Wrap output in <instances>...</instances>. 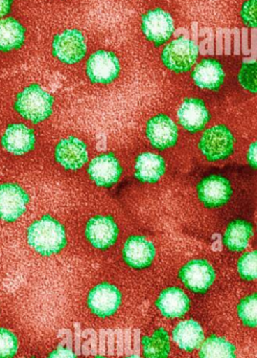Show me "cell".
I'll use <instances>...</instances> for the list:
<instances>
[{
	"mask_svg": "<svg viewBox=\"0 0 257 358\" xmlns=\"http://www.w3.org/2000/svg\"><path fill=\"white\" fill-rule=\"evenodd\" d=\"M27 240L29 245L41 256H54L66 246V231L60 221L50 215H44L29 225Z\"/></svg>",
	"mask_w": 257,
	"mask_h": 358,
	"instance_id": "obj_1",
	"label": "cell"
},
{
	"mask_svg": "<svg viewBox=\"0 0 257 358\" xmlns=\"http://www.w3.org/2000/svg\"><path fill=\"white\" fill-rule=\"evenodd\" d=\"M54 104L52 94L38 84H31L17 94L14 108L23 119L39 124L52 115Z\"/></svg>",
	"mask_w": 257,
	"mask_h": 358,
	"instance_id": "obj_2",
	"label": "cell"
},
{
	"mask_svg": "<svg viewBox=\"0 0 257 358\" xmlns=\"http://www.w3.org/2000/svg\"><path fill=\"white\" fill-rule=\"evenodd\" d=\"M235 136L224 125H216L204 131L199 141L202 155L212 163L224 162L235 152Z\"/></svg>",
	"mask_w": 257,
	"mask_h": 358,
	"instance_id": "obj_3",
	"label": "cell"
},
{
	"mask_svg": "<svg viewBox=\"0 0 257 358\" xmlns=\"http://www.w3.org/2000/svg\"><path fill=\"white\" fill-rule=\"evenodd\" d=\"M200 50L193 40L179 37L172 40L161 52L164 66L176 73L191 71L197 62Z\"/></svg>",
	"mask_w": 257,
	"mask_h": 358,
	"instance_id": "obj_4",
	"label": "cell"
},
{
	"mask_svg": "<svg viewBox=\"0 0 257 358\" xmlns=\"http://www.w3.org/2000/svg\"><path fill=\"white\" fill-rule=\"evenodd\" d=\"M87 52L85 37L79 29H66L57 34L52 40V55L64 64L81 62Z\"/></svg>",
	"mask_w": 257,
	"mask_h": 358,
	"instance_id": "obj_5",
	"label": "cell"
},
{
	"mask_svg": "<svg viewBox=\"0 0 257 358\" xmlns=\"http://www.w3.org/2000/svg\"><path fill=\"white\" fill-rule=\"evenodd\" d=\"M179 279L193 294H206L216 281V273L212 265L203 259L187 262L179 271Z\"/></svg>",
	"mask_w": 257,
	"mask_h": 358,
	"instance_id": "obj_6",
	"label": "cell"
},
{
	"mask_svg": "<svg viewBox=\"0 0 257 358\" xmlns=\"http://www.w3.org/2000/svg\"><path fill=\"white\" fill-rule=\"evenodd\" d=\"M197 194L200 201L206 208H222L233 197V183L225 176L212 174L198 183Z\"/></svg>",
	"mask_w": 257,
	"mask_h": 358,
	"instance_id": "obj_7",
	"label": "cell"
},
{
	"mask_svg": "<svg viewBox=\"0 0 257 358\" xmlns=\"http://www.w3.org/2000/svg\"><path fill=\"white\" fill-rule=\"evenodd\" d=\"M121 64L115 52L100 50L86 63V75L94 84H110L119 78Z\"/></svg>",
	"mask_w": 257,
	"mask_h": 358,
	"instance_id": "obj_8",
	"label": "cell"
},
{
	"mask_svg": "<svg viewBox=\"0 0 257 358\" xmlns=\"http://www.w3.org/2000/svg\"><path fill=\"white\" fill-rule=\"evenodd\" d=\"M119 234V225L112 216L96 215L86 223V239L96 250H107L115 246Z\"/></svg>",
	"mask_w": 257,
	"mask_h": 358,
	"instance_id": "obj_9",
	"label": "cell"
},
{
	"mask_svg": "<svg viewBox=\"0 0 257 358\" xmlns=\"http://www.w3.org/2000/svg\"><path fill=\"white\" fill-rule=\"evenodd\" d=\"M123 296L117 286L101 283L94 286L87 296L88 308L101 319H106L117 313L122 304Z\"/></svg>",
	"mask_w": 257,
	"mask_h": 358,
	"instance_id": "obj_10",
	"label": "cell"
},
{
	"mask_svg": "<svg viewBox=\"0 0 257 358\" xmlns=\"http://www.w3.org/2000/svg\"><path fill=\"white\" fill-rule=\"evenodd\" d=\"M143 35L155 46H161L175 33V22L172 15L162 8H155L145 13L142 17Z\"/></svg>",
	"mask_w": 257,
	"mask_h": 358,
	"instance_id": "obj_11",
	"label": "cell"
},
{
	"mask_svg": "<svg viewBox=\"0 0 257 358\" xmlns=\"http://www.w3.org/2000/svg\"><path fill=\"white\" fill-rule=\"evenodd\" d=\"M29 202V194L20 185L10 182L0 185V220H18L27 210Z\"/></svg>",
	"mask_w": 257,
	"mask_h": 358,
	"instance_id": "obj_12",
	"label": "cell"
},
{
	"mask_svg": "<svg viewBox=\"0 0 257 358\" xmlns=\"http://www.w3.org/2000/svg\"><path fill=\"white\" fill-rule=\"evenodd\" d=\"M123 173V167L113 153H103L94 157L87 168V174L94 185L105 189L117 185Z\"/></svg>",
	"mask_w": 257,
	"mask_h": 358,
	"instance_id": "obj_13",
	"label": "cell"
},
{
	"mask_svg": "<svg viewBox=\"0 0 257 358\" xmlns=\"http://www.w3.org/2000/svg\"><path fill=\"white\" fill-rule=\"evenodd\" d=\"M178 134L176 123L164 113L152 117L145 126V136L157 150L172 148L178 142Z\"/></svg>",
	"mask_w": 257,
	"mask_h": 358,
	"instance_id": "obj_14",
	"label": "cell"
},
{
	"mask_svg": "<svg viewBox=\"0 0 257 358\" xmlns=\"http://www.w3.org/2000/svg\"><path fill=\"white\" fill-rule=\"evenodd\" d=\"M54 159L67 171H78L89 159L87 145L75 136L63 138L54 149Z\"/></svg>",
	"mask_w": 257,
	"mask_h": 358,
	"instance_id": "obj_15",
	"label": "cell"
},
{
	"mask_svg": "<svg viewBox=\"0 0 257 358\" xmlns=\"http://www.w3.org/2000/svg\"><path fill=\"white\" fill-rule=\"evenodd\" d=\"M122 255L128 267L141 271L151 266L156 257V248L143 236H131L125 242Z\"/></svg>",
	"mask_w": 257,
	"mask_h": 358,
	"instance_id": "obj_16",
	"label": "cell"
},
{
	"mask_svg": "<svg viewBox=\"0 0 257 358\" xmlns=\"http://www.w3.org/2000/svg\"><path fill=\"white\" fill-rule=\"evenodd\" d=\"M179 124L189 134L202 131L210 121V113L204 101L197 98H187L179 107Z\"/></svg>",
	"mask_w": 257,
	"mask_h": 358,
	"instance_id": "obj_17",
	"label": "cell"
},
{
	"mask_svg": "<svg viewBox=\"0 0 257 358\" xmlns=\"http://www.w3.org/2000/svg\"><path fill=\"white\" fill-rule=\"evenodd\" d=\"M35 144V132L24 124L8 126L1 138V146L4 150L14 155H24L31 152Z\"/></svg>",
	"mask_w": 257,
	"mask_h": 358,
	"instance_id": "obj_18",
	"label": "cell"
},
{
	"mask_svg": "<svg viewBox=\"0 0 257 358\" xmlns=\"http://www.w3.org/2000/svg\"><path fill=\"white\" fill-rule=\"evenodd\" d=\"M191 299L179 287L164 289L156 301V307L166 319L184 317L191 309Z\"/></svg>",
	"mask_w": 257,
	"mask_h": 358,
	"instance_id": "obj_19",
	"label": "cell"
},
{
	"mask_svg": "<svg viewBox=\"0 0 257 358\" xmlns=\"http://www.w3.org/2000/svg\"><path fill=\"white\" fill-rule=\"evenodd\" d=\"M225 77L224 67L216 59H203L193 71V82L201 90H220Z\"/></svg>",
	"mask_w": 257,
	"mask_h": 358,
	"instance_id": "obj_20",
	"label": "cell"
},
{
	"mask_svg": "<svg viewBox=\"0 0 257 358\" xmlns=\"http://www.w3.org/2000/svg\"><path fill=\"white\" fill-rule=\"evenodd\" d=\"M135 178L143 183H156L166 174V159L161 155L143 152L135 161Z\"/></svg>",
	"mask_w": 257,
	"mask_h": 358,
	"instance_id": "obj_21",
	"label": "cell"
},
{
	"mask_svg": "<svg viewBox=\"0 0 257 358\" xmlns=\"http://www.w3.org/2000/svg\"><path fill=\"white\" fill-rule=\"evenodd\" d=\"M204 338L203 328L195 320L181 322L172 331V340L179 348L186 352H193L200 348Z\"/></svg>",
	"mask_w": 257,
	"mask_h": 358,
	"instance_id": "obj_22",
	"label": "cell"
},
{
	"mask_svg": "<svg viewBox=\"0 0 257 358\" xmlns=\"http://www.w3.org/2000/svg\"><path fill=\"white\" fill-rule=\"evenodd\" d=\"M254 231V224L250 221L235 219L229 223L225 231L223 237L224 245L231 252H242L249 245Z\"/></svg>",
	"mask_w": 257,
	"mask_h": 358,
	"instance_id": "obj_23",
	"label": "cell"
},
{
	"mask_svg": "<svg viewBox=\"0 0 257 358\" xmlns=\"http://www.w3.org/2000/svg\"><path fill=\"white\" fill-rule=\"evenodd\" d=\"M25 27L17 19H0V52L20 50L25 42Z\"/></svg>",
	"mask_w": 257,
	"mask_h": 358,
	"instance_id": "obj_24",
	"label": "cell"
},
{
	"mask_svg": "<svg viewBox=\"0 0 257 358\" xmlns=\"http://www.w3.org/2000/svg\"><path fill=\"white\" fill-rule=\"evenodd\" d=\"M143 355L147 358H168L170 353V336L164 328L142 338Z\"/></svg>",
	"mask_w": 257,
	"mask_h": 358,
	"instance_id": "obj_25",
	"label": "cell"
},
{
	"mask_svg": "<svg viewBox=\"0 0 257 358\" xmlns=\"http://www.w3.org/2000/svg\"><path fill=\"white\" fill-rule=\"evenodd\" d=\"M200 358H237V349L225 338L212 336L202 343Z\"/></svg>",
	"mask_w": 257,
	"mask_h": 358,
	"instance_id": "obj_26",
	"label": "cell"
},
{
	"mask_svg": "<svg viewBox=\"0 0 257 358\" xmlns=\"http://www.w3.org/2000/svg\"><path fill=\"white\" fill-rule=\"evenodd\" d=\"M256 304V294H252L237 305V315L246 327L256 328L257 326Z\"/></svg>",
	"mask_w": 257,
	"mask_h": 358,
	"instance_id": "obj_27",
	"label": "cell"
},
{
	"mask_svg": "<svg viewBox=\"0 0 257 358\" xmlns=\"http://www.w3.org/2000/svg\"><path fill=\"white\" fill-rule=\"evenodd\" d=\"M257 252H246L237 261V273L245 281H254L257 277L256 271Z\"/></svg>",
	"mask_w": 257,
	"mask_h": 358,
	"instance_id": "obj_28",
	"label": "cell"
},
{
	"mask_svg": "<svg viewBox=\"0 0 257 358\" xmlns=\"http://www.w3.org/2000/svg\"><path fill=\"white\" fill-rule=\"evenodd\" d=\"M18 351V338L10 330L0 328V358H13Z\"/></svg>",
	"mask_w": 257,
	"mask_h": 358,
	"instance_id": "obj_29",
	"label": "cell"
},
{
	"mask_svg": "<svg viewBox=\"0 0 257 358\" xmlns=\"http://www.w3.org/2000/svg\"><path fill=\"white\" fill-rule=\"evenodd\" d=\"M257 67L254 61L252 62H245L242 65L241 71L239 73V82L245 90H249L252 94H256L257 92Z\"/></svg>",
	"mask_w": 257,
	"mask_h": 358,
	"instance_id": "obj_30",
	"label": "cell"
},
{
	"mask_svg": "<svg viewBox=\"0 0 257 358\" xmlns=\"http://www.w3.org/2000/svg\"><path fill=\"white\" fill-rule=\"evenodd\" d=\"M257 0H247L242 6L241 18L244 24L256 29L257 25Z\"/></svg>",
	"mask_w": 257,
	"mask_h": 358,
	"instance_id": "obj_31",
	"label": "cell"
},
{
	"mask_svg": "<svg viewBox=\"0 0 257 358\" xmlns=\"http://www.w3.org/2000/svg\"><path fill=\"white\" fill-rule=\"evenodd\" d=\"M47 358H77L73 351L66 347L59 346L56 350L52 351Z\"/></svg>",
	"mask_w": 257,
	"mask_h": 358,
	"instance_id": "obj_32",
	"label": "cell"
},
{
	"mask_svg": "<svg viewBox=\"0 0 257 358\" xmlns=\"http://www.w3.org/2000/svg\"><path fill=\"white\" fill-rule=\"evenodd\" d=\"M256 148H257V144L256 142L254 143V144L250 146V148L248 149L247 152V161L248 164H249L250 166H251L254 169H256Z\"/></svg>",
	"mask_w": 257,
	"mask_h": 358,
	"instance_id": "obj_33",
	"label": "cell"
},
{
	"mask_svg": "<svg viewBox=\"0 0 257 358\" xmlns=\"http://www.w3.org/2000/svg\"><path fill=\"white\" fill-rule=\"evenodd\" d=\"M13 0H0V19L8 14L12 10Z\"/></svg>",
	"mask_w": 257,
	"mask_h": 358,
	"instance_id": "obj_34",
	"label": "cell"
},
{
	"mask_svg": "<svg viewBox=\"0 0 257 358\" xmlns=\"http://www.w3.org/2000/svg\"><path fill=\"white\" fill-rule=\"evenodd\" d=\"M235 52L239 55L241 52V34H240L239 29H235Z\"/></svg>",
	"mask_w": 257,
	"mask_h": 358,
	"instance_id": "obj_35",
	"label": "cell"
},
{
	"mask_svg": "<svg viewBox=\"0 0 257 358\" xmlns=\"http://www.w3.org/2000/svg\"><path fill=\"white\" fill-rule=\"evenodd\" d=\"M225 45H226V54L229 55L231 52V45H233V36L229 31H227L226 35H225Z\"/></svg>",
	"mask_w": 257,
	"mask_h": 358,
	"instance_id": "obj_36",
	"label": "cell"
},
{
	"mask_svg": "<svg viewBox=\"0 0 257 358\" xmlns=\"http://www.w3.org/2000/svg\"><path fill=\"white\" fill-rule=\"evenodd\" d=\"M216 40H218V42H216V45H218V54L221 55L223 52V36H222V31H219L218 36H216Z\"/></svg>",
	"mask_w": 257,
	"mask_h": 358,
	"instance_id": "obj_37",
	"label": "cell"
},
{
	"mask_svg": "<svg viewBox=\"0 0 257 358\" xmlns=\"http://www.w3.org/2000/svg\"><path fill=\"white\" fill-rule=\"evenodd\" d=\"M208 45H210V54H214V34L210 33V38L207 39Z\"/></svg>",
	"mask_w": 257,
	"mask_h": 358,
	"instance_id": "obj_38",
	"label": "cell"
},
{
	"mask_svg": "<svg viewBox=\"0 0 257 358\" xmlns=\"http://www.w3.org/2000/svg\"><path fill=\"white\" fill-rule=\"evenodd\" d=\"M244 33H245V36H244V48H245V54H246V52H247V43H248L247 37H246V29H245V31H244Z\"/></svg>",
	"mask_w": 257,
	"mask_h": 358,
	"instance_id": "obj_39",
	"label": "cell"
},
{
	"mask_svg": "<svg viewBox=\"0 0 257 358\" xmlns=\"http://www.w3.org/2000/svg\"><path fill=\"white\" fill-rule=\"evenodd\" d=\"M126 358H142V357H139V355H130V357H128Z\"/></svg>",
	"mask_w": 257,
	"mask_h": 358,
	"instance_id": "obj_40",
	"label": "cell"
},
{
	"mask_svg": "<svg viewBox=\"0 0 257 358\" xmlns=\"http://www.w3.org/2000/svg\"><path fill=\"white\" fill-rule=\"evenodd\" d=\"M96 358H109V357H102V355H101V357H96Z\"/></svg>",
	"mask_w": 257,
	"mask_h": 358,
	"instance_id": "obj_41",
	"label": "cell"
}]
</instances>
